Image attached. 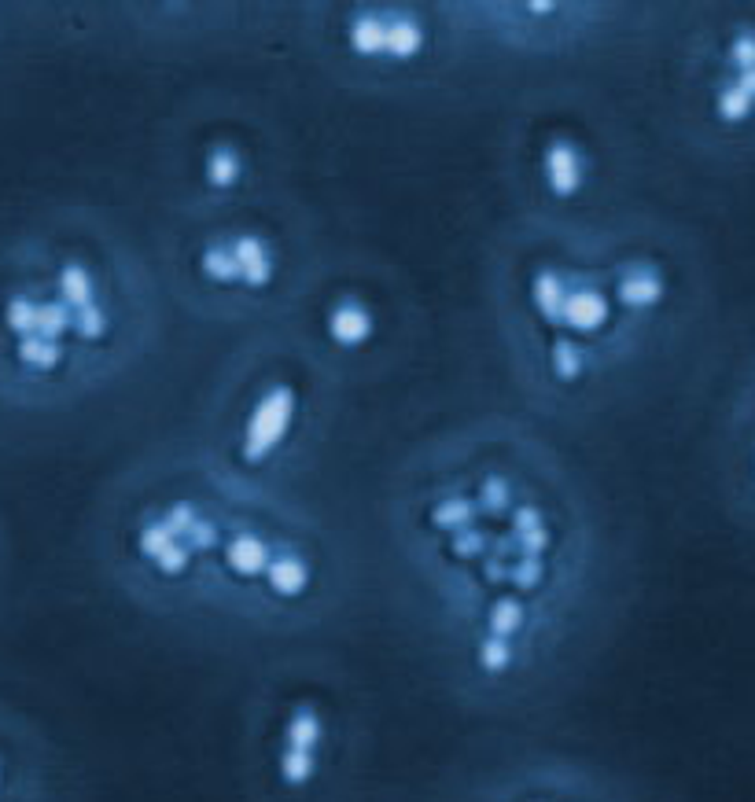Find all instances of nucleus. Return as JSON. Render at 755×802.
Segmentation results:
<instances>
[{
  "label": "nucleus",
  "mask_w": 755,
  "mask_h": 802,
  "mask_svg": "<svg viewBox=\"0 0 755 802\" xmlns=\"http://www.w3.org/2000/svg\"><path fill=\"white\" fill-rule=\"evenodd\" d=\"M387 530L446 673L475 703L549 685L597 614V505L527 420L491 413L420 439L390 475Z\"/></svg>",
  "instance_id": "1"
},
{
  "label": "nucleus",
  "mask_w": 755,
  "mask_h": 802,
  "mask_svg": "<svg viewBox=\"0 0 755 802\" xmlns=\"http://www.w3.org/2000/svg\"><path fill=\"white\" fill-rule=\"evenodd\" d=\"M96 556L151 619L291 637L321 626L347 593L340 538L295 493L222 475L199 446L151 449L96 505Z\"/></svg>",
  "instance_id": "2"
},
{
  "label": "nucleus",
  "mask_w": 755,
  "mask_h": 802,
  "mask_svg": "<svg viewBox=\"0 0 755 802\" xmlns=\"http://www.w3.org/2000/svg\"><path fill=\"white\" fill-rule=\"evenodd\" d=\"M487 298L531 405L586 413L671 335L682 265L667 232L626 210L571 221L516 213L491 239Z\"/></svg>",
  "instance_id": "3"
},
{
  "label": "nucleus",
  "mask_w": 755,
  "mask_h": 802,
  "mask_svg": "<svg viewBox=\"0 0 755 802\" xmlns=\"http://www.w3.org/2000/svg\"><path fill=\"white\" fill-rule=\"evenodd\" d=\"M159 331L155 262L100 206H48L0 236V401H88L133 376Z\"/></svg>",
  "instance_id": "4"
},
{
  "label": "nucleus",
  "mask_w": 755,
  "mask_h": 802,
  "mask_svg": "<svg viewBox=\"0 0 755 802\" xmlns=\"http://www.w3.org/2000/svg\"><path fill=\"white\" fill-rule=\"evenodd\" d=\"M155 272L192 321L273 328L328 262L314 210L291 188L225 210H163Z\"/></svg>",
  "instance_id": "5"
},
{
  "label": "nucleus",
  "mask_w": 755,
  "mask_h": 802,
  "mask_svg": "<svg viewBox=\"0 0 755 802\" xmlns=\"http://www.w3.org/2000/svg\"><path fill=\"white\" fill-rule=\"evenodd\" d=\"M340 397L343 383L291 324L258 328L210 380L192 442L232 482L295 493L328 442Z\"/></svg>",
  "instance_id": "6"
},
{
  "label": "nucleus",
  "mask_w": 755,
  "mask_h": 802,
  "mask_svg": "<svg viewBox=\"0 0 755 802\" xmlns=\"http://www.w3.org/2000/svg\"><path fill=\"white\" fill-rule=\"evenodd\" d=\"M361 755L365 706L343 666L291 656L258 673L239 729L251 802H340Z\"/></svg>",
  "instance_id": "7"
},
{
  "label": "nucleus",
  "mask_w": 755,
  "mask_h": 802,
  "mask_svg": "<svg viewBox=\"0 0 755 802\" xmlns=\"http://www.w3.org/2000/svg\"><path fill=\"white\" fill-rule=\"evenodd\" d=\"M291 19L314 63L350 88L395 92L432 85L468 52L449 4L343 0L302 4Z\"/></svg>",
  "instance_id": "8"
},
{
  "label": "nucleus",
  "mask_w": 755,
  "mask_h": 802,
  "mask_svg": "<svg viewBox=\"0 0 755 802\" xmlns=\"http://www.w3.org/2000/svg\"><path fill=\"white\" fill-rule=\"evenodd\" d=\"M163 210H225L288 188V147L277 121L244 100L180 107L159 144Z\"/></svg>",
  "instance_id": "9"
},
{
  "label": "nucleus",
  "mask_w": 755,
  "mask_h": 802,
  "mask_svg": "<svg viewBox=\"0 0 755 802\" xmlns=\"http://www.w3.org/2000/svg\"><path fill=\"white\" fill-rule=\"evenodd\" d=\"M343 387L383 376L406 350L409 302L380 262L328 258L284 321Z\"/></svg>",
  "instance_id": "10"
},
{
  "label": "nucleus",
  "mask_w": 755,
  "mask_h": 802,
  "mask_svg": "<svg viewBox=\"0 0 755 802\" xmlns=\"http://www.w3.org/2000/svg\"><path fill=\"white\" fill-rule=\"evenodd\" d=\"M508 188L520 218H593L612 188V151L597 121L541 107L516 121L508 137Z\"/></svg>",
  "instance_id": "11"
},
{
  "label": "nucleus",
  "mask_w": 755,
  "mask_h": 802,
  "mask_svg": "<svg viewBox=\"0 0 755 802\" xmlns=\"http://www.w3.org/2000/svg\"><path fill=\"white\" fill-rule=\"evenodd\" d=\"M675 104L692 137L737 140L755 126V19L718 12L682 38Z\"/></svg>",
  "instance_id": "12"
},
{
  "label": "nucleus",
  "mask_w": 755,
  "mask_h": 802,
  "mask_svg": "<svg viewBox=\"0 0 755 802\" xmlns=\"http://www.w3.org/2000/svg\"><path fill=\"white\" fill-rule=\"evenodd\" d=\"M457 29L475 52L508 55H567L583 52L619 34L630 19L626 4H597V0H457L449 4Z\"/></svg>",
  "instance_id": "13"
},
{
  "label": "nucleus",
  "mask_w": 755,
  "mask_h": 802,
  "mask_svg": "<svg viewBox=\"0 0 755 802\" xmlns=\"http://www.w3.org/2000/svg\"><path fill=\"white\" fill-rule=\"evenodd\" d=\"M0 802H55V773L41 736L0 711Z\"/></svg>",
  "instance_id": "14"
}]
</instances>
